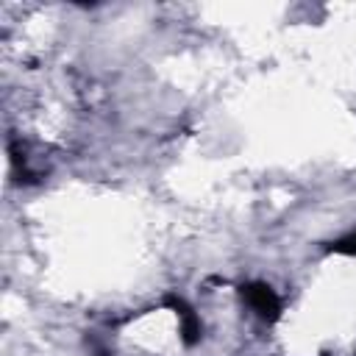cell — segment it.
<instances>
[{
  "mask_svg": "<svg viewBox=\"0 0 356 356\" xmlns=\"http://www.w3.org/2000/svg\"><path fill=\"white\" fill-rule=\"evenodd\" d=\"M328 250L331 253H342V256H356V231L342 236V239H337V242H331Z\"/></svg>",
  "mask_w": 356,
  "mask_h": 356,
  "instance_id": "3957f363",
  "label": "cell"
},
{
  "mask_svg": "<svg viewBox=\"0 0 356 356\" xmlns=\"http://www.w3.org/2000/svg\"><path fill=\"white\" fill-rule=\"evenodd\" d=\"M97 356H111V353H108V350H103V348H100V350H97Z\"/></svg>",
  "mask_w": 356,
  "mask_h": 356,
  "instance_id": "277c9868",
  "label": "cell"
},
{
  "mask_svg": "<svg viewBox=\"0 0 356 356\" xmlns=\"http://www.w3.org/2000/svg\"><path fill=\"white\" fill-rule=\"evenodd\" d=\"M164 306H170L175 312V317L181 320V339H184V345H189V348L197 345L200 342V334H203V325H200L195 309L184 298H178V295H167L164 298Z\"/></svg>",
  "mask_w": 356,
  "mask_h": 356,
  "instance_id": "7a4b0ae2",
  "label": "cell"
},
{
  "mask_svg": "<svg viewBox=\"0 0 356 356\" xmlns=\"http://www.w3.org/2000/svg\"><path fill=\"white\" fill-rule=\"evenodd\" d=\"M239 295L242 300L267 323H275L281 317V298L275 295V289L264 281H250V284H242L239 286Z\"/></svg>",
  "mask_w": 356,
  "mask_h": 356,
  "instance_id": "6da1fadb",
  "label": "cell"
}]
</instances>
